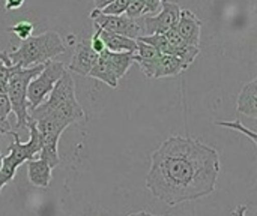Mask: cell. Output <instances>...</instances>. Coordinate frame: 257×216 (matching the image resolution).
<instances>
[{
    "instance_id": "cell-2",
    "label": "cell",
    "mask_w": 257,
    "mask_h": 216,
    "mask_svg": "<svg viewBox=\"0 0 257 216\" xmlns=\"http://www.w3.org/2000/svg\"><path fill=\"white\" fill-rule=\"evenodd\" d=\"M41 116H51L72 125L80 120H86V113L75 96V81L71 72L65 71V74L54 84L51 93L47 101L29 111L30 119H36Z\"/></svg>"
},
{
    "instance_id": "cell-8",
    "label": "cell",
    "mask_w": 257,
    "mask_h": 216,
    "mask_svg": "<svg viewBox=\"0 0 257 216\" xmlns=\"http://www.w3.org/2000/svg\"><path fill=\"white\" fill-rule=\"evenodd\" d=\"M98 57H99V54H96L92 50L90 42L87 39H81L75 45V51H74V56L68 66V71L77 72L80 75H89V72L92 71V68L96 63Z\"/></svg>"
},
{
    "instance_id": "cell-13",
    "label": "cell",
    "mask_w": 257,
    "mask_h": 216,
    "mask_svg": "<svg viewBox=\"0 0 257 216\" xmlns=\"http://www.w3.org/2000/svg\"><path fill=\"white\" fill-rule=\"evenodd\" d=\"M238 111L251 119L257 117V80L245 84L238 96Z\"/></svg>"
},
{
    "instance_id": "cell-3",
    "label": "cell",
    "mask_w": 257,
    "mask_h": 216,
    "mask_svg": "<svg viewBox=\"0 0 257 216\" xmlns=\"http://www.w3.org/2000/svg\"><path fill=\"white\" fill-rule=\"evenodd\" d=\"M66 51L65 44L57 32H44L36 36H30L14 50L6 51V56L14 66H20L23 69L33 68L38 65H44L51 59L63 54Z\"/></svg>"
},
{
    "instance_id": "cell-22",
    "label": "cell",
    "mask_w": 257,
    "mask_h": 216,
    "mask_svg": "<svg viewBox=\"0 0 257 216\" xmlns=\"http://www.w3.org/2000/svg\"><path fill=\"white\" fill-rule=\"evenodd\" d=\"M128 3H130V0H114L105 9L99 11V14H102V15H122L126 9Z\"/></svg>"
},
{
    "instance_id": "cell-28",
    "label": "cell",
    "mask_w": 257,
    "mask_h": 216,
    "mask_svg": "<svg viewBox=\"0 0 257 216\" xmlns=\"http://www.w3.org/2000/svg\"><path fill=\"white\" fill-rule=\"evenodd\" d=\"M114 0H93V3H95V9L96 11H102V9H105L108 5H111Z\"/></svg>"
},
{
    "instance_id": "cell-4",
    "label": "cell",
    "mask_w": 257,
    "mask_h": 216,
    "mask_svg": "<svg viewBox=\"0 0 257 216\" xmlns=\"http://www.w3.org/2000/svg\"><path fill=\"white\" fill-rule=\"evenodd\" d=\"M45 65V63H44ZM44 65L33 68H20L15 71L8 81V98L11 102L12 113L17 117V128H26L29 120V105H27V87L29 83L44 69Z\"/></svg>"
},
{
    "instance_id": "cell-30",
    "label": "cell",
    "mask_w": 257,
    "mask_h": 216,
    "mask_svg": "<svg viewBox=\"0 0 257 216\" xmlns=\"http://www.w3.org/2000/svg\"><path fill=\"white\" fill-rule=\"evenodd\" d=\"M128 216H158V215H152L149 212H136V213H130Z\"/></svg>"
},
{
    "instance_id": "cell-19",
    "label": "cell",
    "mask_w": 257,
    "mask_h": 216,
    "mask_svg": "<svg viewBox=\"0 0 257 216\" xmlns=\"http://www.w3.org/2000/svg\"><path fill=\"white\" fill-rule=\"evenodd\" d=\"M123 15L131 18V20H137V18L146 15V3H145V0H130Z\"/></svg>"
},
{
    "instance_id": "cell-16",
    "label": "cell",
    "mask_w": 257,
    "mask_h": 216,
    "mask_svg": "<svg viewBox=\"0 0 257 216\" xmlns=\"http://www.w3.org/2000/svg\"><path fill=\"white\" fill-rule=\"evenodd\" d=\"M105 56H107L117 80H120L134 63V53H111V51L105 50Z\"/></svg>"
},
{
    "instance_id": "cell-10",
    "label": "cell",
    "mask_w": 257,
    "mask_h": 216,
    "mask_svg": "<svg viewBox=\"0 0 257 216\" xmlns=\"http://www.w3.org/2000/svg\"><path fill=\"white\" fill-rule=\"evenodd\" d=\"M161 59V53L152 45L137 41V50L134 51V62L140 66L143 74L148 78H154L157 65Z\"/></svg>"
},
{
    "instance_id": "cell-21",
    "label": "cell",
    "mask_w": 257,
    "mask_h": 216,
    "mask_svg": "<svg viewBox=\"0 0 257 216\" xmlns=\"http://www.w3.org/2000/svg\"><path fill=\"white\" fill-rule=\"evenodd\" d=\"M18 69H20V66H6L0 60V93L2 95L8 93V81H9L11 75Z\"/></svg>"
},
{
    "instance_id": "cell-15",
    "label": "cell",
    "mask_w": 257,
    "mask_h": 216,
    "mask_svg": "<svg viewBox=\"0 0 257 216\" xmlns=\"http://www.w3.org/2000/svg\"><path fill=\"white\" fill-rule=\"evenodd\" d=\"M89 77L96 78V80L105 83L107 86L113 87V89H116V87L119 86V80L116 78V75H114V72H113V68H111L110 62H108V59H107V56H105V50L99 54V57H98L95 66H93L92 71L89 72Z\"/></svg>"
},
{
    "instance_id": "cell-26",
    "label": "cell",
    "mask_w": 257,
    "mask_h": 216,
    "mask_svg": "<svg viewBox=\"0 0 257 216\" xmlns=\"http://www.w3.org/2000/svg\"><path fill=\"white\" fill-rule=\"evenodd\" d=\"M24 5V0H5L6 11H17Z\"/></svg>"
},
{
    "instance_id": "cell-9",
    "label": "cell",
    "mask_w": 257,
    "mask_h": 216,
    "mask_svg": "<svg viewBox=\"0 0 257 216\" xmlns=\"http://www.w3.org/2000/svg\"><path fill=\"white\" fill-rule=\"evenodd\" d=\"M200 29H202V21L190 9L181 11L179 20L176 23V30L188 45L199 47Z\"/></svg>"
},
{
    "instance_id": "cell-1",
    "label": "cell",
    "mask_w": 257,
    "mask_h": 216,
    "mask_svg": "<svg viewBox=\"0 0 257 216\" xmlns=\"http://www.w3.org/2000/svg\"><path fill=\"white\" fill-rule=\"evenodd\" d=\"M221 170L218 152L191 137H172L152 155L146 188L164 204L175 207L211 195Z\"/></svg>"
},
{
    "instance_id": "cell-31",
    "label": "cell",
    "mask_w": 257,
    "mask_h": 216,
    "mask_svg": "<svg viewBox=\"0 0 257 216\" xmlns=\"http://www.w3.org/2000/svg\"><path fill=\"white\" fill-rule=\"evenodd\" d=\"M2 161H3V155L0 153V168H2Z\"/></svg>"
},
{
    "instance_id": "cell-27",
    "label": "cell",
    "mask_w": 257,
    "mask_h": 216,
    "mask_svg": "<svg viewBox=\"0 0 257 216\" xmlns=\"http://www.w3.org/2000/svg\"><path fill=\"white\" fill-rule=\"evenodd\" d=\"M0 134L2 135H11L12 134V128H11V125H9L8 120L0 119Z\"/></svg>"
},
{
    "instance_id": "cell-12",
    "label": "cell",
    "mask_w": 257,
    "mask_h": 216,
    "mask_svg": "<svg viewBox=\"0 0 257 216\" xmlns=\"http://www.w3.org/2000/svg\"><path fill=\"white\" fill-rule=\"evenodd\" d=\"M95 30L99 32V36L104 41L105 50H108L111 53H134L137 50L136 39H130L122 35L110 33V32H105L101 29H95Z\"/></svg>"
},
{
    "instance_id": "cell-25",
    "label": "cell",
    "mask_w": 257,
    "mask_h": 216,
    "mask_svg": "<svg viewBox=\"0 0 257 216\" xmlns=\"http://www.w3.org/2000/svg\"><path fill=\"white\" fill-rule=\"evenodd\" d=\"M163 0H145L146 3V14H158L161 9Z\"/></svg>"
},
{
    "instance_id": "cell-14",
    "label": "cell",
    "mask_w": 257,
    "mask_h": 216,
    "mask_svg": "<svg viewBox=\"0 0 257 216\" xmlns=\"http://www.w3.org/2000/svg\"><path fill=\"white\" fill-rule=\"evenodd\" d=\"M190 65L184 62L179 57L169 56V54H161V59L157 65L154 78H166V77H176L182 74Z\"/></svg>"
},
{
    "instance_id": "cell-6",
    "label": "cell",
    "mask_w": 257,
    "mask_h": 216,
    "mask_svg": "<svg viewBox=\"0 0 257 216\" xmlns=\"http://www.w3.org/2000/svg\"><path fill=\"white\" fill-rule=\"evenodd\" d=\"M90 20L93 21L95 29H101L110 33L122 35L130 39H139L143 36V27L137 23V20H131L128 17L122 15H102L99 11L93 9L90 12Z\"/></svg>"
},
{
    "instance_id": "cell-29",
    "label": "cell",
    "mask_w": 257,
    "mask_h": 216,
    "mask_svg": "<svg viewBox=\"0 0 257 216\" xmlns=\"http://www.w3.org/2000/svg\"><path fill=\"white\" fill-rule=\"evenodd\" d=\"M247 206L245 204H242V206H239V207H236L235 210H233V213L232 216H245V212H247Z\"/></svg>"
},
{
    "instance_id": "cell-20",
    "label": "cell",
    "mask_w": 257,
    "mask_h": 216,
    "mask_svg": "<svg viewBox=\"0 0 257 216\" xmlns=\"http://www.w3.org/2000/svg\"><path fill=\"white\" fill-rule=\"evenodd\" d=\"M215 125H217V126H223V128H229V129H233V131H238V132H241V134L250 137V140L256 144V132L251 131V129H248V128H245V126L241 123V120H235V122H217Z\"/></svg>"
},
{
    "instance_id": "cell-23",
    "label": "cell",
    "mask_w": 257,
    "mask_h": 216,
    "mask_svg": "<svg viewBox=\"0 0 257 216\" xmlns=\"http://www.w3.org/2000/svg\"><path fill=\"white\" fill-rule=\"evenodd\" d=\"M11 113H12V108H11V102H9L8 95L0 93V119L8 120V116Z\"/></svg>"
},
{
    "instance_id": "cell-18",
    "label": "cell",
    "mask_w": 257,
    "mask_h": 216,
    "mask_svg": "<svg viewBox=\"0 0 257 216\" xmlns=\"http://www.w3.org/2000/svg\"><path fill=\"white\" fill-rule=\"evenodd\" d=\"M33 29H35L33 23H30V21H18V23H15L14 26L8 27L6 30L15 33V36H17L18 39L24 41V39H27V38L32 36Z\"/></svg>"
},
{
    "instance_id": "cell-17",
    "label": "cell",
    "mask_w": 257,
    "mask_h": 216,
    "mask_svg": "<svg viewBox=\"0 0 257 216\" xmlns=\"http://www.w3.org/2000/svg\"><path fill=\"white\" fill-rule=\"evenodd\" d=\"M20 165H23V162L17 156H14L11 152L6 156H3L2 168H0V197H2V189L15 177V173Z\"/></svg>"
},
{
    "instance_id": "cell-5",
    "label": "cell",
    "mask_w": 257,
    "mask_h": 216,
    "mask_svg": "<svg viewBox=\"0 0 257 216\" xmlns=\"http://www.w3.org/2000/svg\"><path fill=\"white\" fill-rule=\"evenodd\" d=\"M65 65L62 62L50 60L44 65V69L29 83L27 87V105L29 111L35 110L41 104H44L51 93L54 84L65 74Z\"/></svg>"
},
{
    "instance_id": "cell-24",
    "label": "cell",
    "mask_w": 257,
    "mask_h": 216,
    "mask_svg": "<svg viewBox=\"0 0 257 216\" xmlns=\"http://www.w3.org/2000/svg\"><path fill=\"white\" fill-rule=\"evenodd\" d=\"M90 47H92V50L96 53V54H101L104 50H105V45H104V41L101 39V36H99V32L96 30L95 33H93V36L90 38Z\"/></svg>"
},
{
    "instance_id": "cell-7",
    "label": "cell",
    "mask_w": 257,
    "mask_h": 216,
    "mask_svg": "<svg viewBox=\"0 0 257 216\" xmlns=\"http://www.w3.org/2000/svg\"><path fill=\"white\" fill-rule=\"evenodd\" d=\"M181 8L178 3L169 2V0H163L161 2V9L155 17H148L145 18V27H143V36L146 35H155V33H164L169 29L175 27L178 20H179V14H181Z\"/></svg>"
},
{
    "instance_id": "cell-11",
    "label": "cell",
    "mask_w": 257,
    "mask_h": 216,
    "mask_svg": "<svg viewBox=\"0 0 257 216\" xmlns=\"http://www.w3.org/2000/svg\"><path fill=\"white\" fill-rule=\"evenodd\" d=\"M29 182L36 188H48L53 180V168L41 158L27 161Z\"/></svg>"
}]
</instances>
